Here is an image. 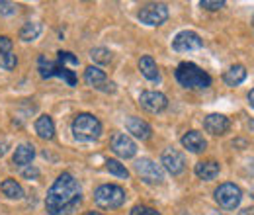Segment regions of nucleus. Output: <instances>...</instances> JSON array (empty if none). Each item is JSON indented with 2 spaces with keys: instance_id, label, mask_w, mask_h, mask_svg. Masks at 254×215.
Masks as SVG:
<instances>
[{
  "instance_id": "72a5a7b5",
  "label": "nucleus",
  "mask_w": 254,
  "mask_h": 215,
  "mask_svg": "<svg viewBox=\"0 0 254 215\" xmlns=\"http://www.w3.org/2000/svg\"><path fill=\"white\" fill-rule=\"evenodd\" d=\"M241 215H254V208H249V210H243Z\"/></svg>"
},
{
  "instance_id": "4c0bfd02",
  "label": "nucleus",
  "mask_w": 254,
  "mask_h": 215,
  "mask_svg": "<svg viewBox=\"0 0 254 215\" xmlns=\"http://www.w3.org/2000/svg\"><path fill=\"white\" fill-rule=\"evenodd\" d=\"M253 198H254V192H253Z\"/></svg>"
},
{
  "instance_id": "c756f323",
  "label": "nucleus",
  "mask_w": 254,
  "mask_h": 215,
  "mask_svg": "<svg viewBox=\"0 0 254 215\" xmlns=\"http://www.w3.org/2000/svg\"><path fill=\"white\" fill-rule=\"evenodd\" d=\"M18 12V6L12 4V2H0V14L2 16H12Z\"/></svg>"
},
{
  "instance_id": "393cba45",
  "label": "nucleus",
  "mask_w": 254,
  "mask_h": 215,
  "mask_svg": "<svg viewBox=\"0 0 254 215\" xmlns=\"http://www.w3.org/2000/svg\"><path fill=\"white\" fill-rule=\"evenodd\" d=\"M90 57H92V61L100 63V65H108L112 61V51L106 47H96V49H92Z\"/></svg>"
},
{
  "instance_id": "cd10ccee",
  "label": "nucleus",
  "mask_w": 254,
  "mask_h": 215,
  "mask_svg": "<svg viewBox=\"0 0 254 215\" xmlns=\"http://www.w3.org/2000/svg\"><path fill=\"white\" fill-rule=\"evenodd\" d=\"M57 55H59V65H63V67H64V63H66V65H78V59H76L72 53H68V51H59Z\"/></svg>"
},
{
  "instance_id": "7c9ffc66",
  "label": "nucleus",
  "mask_w": 254,
  "mask_h": 215,
  "mask_svg": "<svg viewBox=\"0 0 254 215\" xmlns=\"http://www.w3.org/2000/svg\"><path fill=\"white\" fill-rule=\"evenodd\" d=\"M4 53H12V39L6 35H0V55Z\"/></svg>"
},
{
  "instance_id": "412c9836",
  "label": "nucleus",
  "mask_w": 254,
  "mask_h": 215,
  "mask_svg": "<svg viewBox=\"0 0 254 215\" xmlns=\"http://www.w3.org/2000/svg\"><path fill=\"white\" fill-rule=\"evenodd\" d=\"M84 82L88 86H94V88H102V84H106V72L98 67H88L84 71Z\"/></svg>"
},
{
  "instance_id": "f257e3e1",
  "label": "nucleus",
  "mask_w": 254,
  "mask_h": 215,
  "mask_svg": "<svg viewBox=\"0 0 254 215\" xmlns=\"http://www.w3.org/2000/svg\"><path fill=\"white\" fill-rule=\"evenodd\" d=\"M80 200H82L80 184L74 180L72 174L63 172L49 188L45 198V208L49 215H72Z\"/></svg>"
},
{
  "instance_id": "e433bc0d",
  "label": "nucleus",
  "mask_w": 254,
  "mask_h": 215,
  "mask_svg": "<svg viewBox=\"0 0 254 215\" xmlns=\"http://www.w3.org/2000/svg\"><path fill=\"white\" fill-rule=\"evenodd\" d=\"M209 215H217V212H211V214H209ZM219 215H221V214H219Z\"/></svg>"
},
{
  "instance_id": "473e14b6",
  "label": "nucleus",
  "mask_w": 254,
  "mask_h": 215,
  "mask_svg": "<svg viewBox=\"0 0 254 215\" xmlns=\"http://www.w3.org/2000/svg\"><path fill=\"white\" fill-rule=\"evenodd\" d=\"M249 104H251V106L254 108V88L251 90V92H249Z\"/></svg>"
},
{
  "instance_id": "20e7f679",
  "label": "nucleus",
  "mask_w": 254,
  "mask_h": 215,
  "mask_svg": "<svg viewBox=\"0 0 254 215\" xmlns=\"http://www.w3.org/2000/svg\"><path fill=\"white\" fill-rule=\"evenodd\" d=\"M94 202L98 208L102 210H116L120 206H124L126 202V190L122 186L116 184H104L96 188Z\"/></svg>"
},
{
  "instance_id": "f8f14e48",
  "label": "nucleus",
  "mask_w": 254,
  "mask_h": 215,
  "mask_svg": "<svg viewBox=\"0 0 254 215\" xmlns=\"http://www.w3.org/2000/svg\"><path fill=\"white\" fill-rule=\"evenodd\" d=\"M112 151L122 158H131L137 153V145L127 133H116L112 137Z\"/></svg>"
},
{
  "instance_id": "c9c22d12",
  "label": "nucleus",
  "mask_w": 254,
  "mask_h": 215,
  "mask_svg": "<svg viewBox=\"0 0 254 215\" xmlns=\"http://www.w3.org/2000/svg\"><path fill=\"white\" fill-rule=\"evenodd\" d=\"M84 215H102V214H96V212H88V214H84Z\"/></svg>"
},
{
  "instance_id": "a211bd4d",
  "label": "nucleus",
  "mask_w": 254,
  "mask_h": 215,
  "mask_svg": "<svg viewBox=\"0 0 254 215\" xmlns=\"http://www.w3.org/2000/svg\"><path fill=\"white\" fill-rule=\"evenodd\" d=\"M139 71H141V74H143L145 78H149V80H159L160 78L159 67H157L155 59L149 57V55H145V57L139 59Z\"/></svg>"
},
{
  "instance_id": "5701e85b",
  "label": "nucleus",
  "mask_w": 254,
  "mask_h": 215,
  "mask_svg": "<svg viewBox=\"0 0 254 215\" xmlns=\"http://www.w3.org/2000/svg\"><path fill=\"white\" fill-rule=\"evenodd\" d=\"M39 33H41V24H37V22H28V24L20 30V37H22L24 41H33V39L39 37Z\"/></svg>"
},
{
  "instance_id": "2eb2a0df",
  "label": "nucleus",
  "mask_w": 254,
  "mask_h": 215,
  "mask_svg": "<svg viewBox=\"0 0 254 215\" xmlns=\"http://www.w3.org/2000/svg\"><path fill=\"white\" fill-rule=\"evenodd\" d=\"M182 145L191 151V153H203L205 147H207V141L203 139V135L199 131H188L184 137H182Z\"/></svg>"
},
{
  "instance_id": "9d476101",
  "label": "nucleus",
  "mask_w": 254,
  "mask_h": 215,
  "mask_svg": "<svg viewBox=\"0 0 254 215\" xmlns=\"http://www.w3.org/2000/svg\"><path fill=\"white\" fill-rule=\"evenodd\" d=\"M139 104H141L143 110H147L151 114H159L168 106V100H166L164 94L155 92V90H145L139 96Z\"/></svg>"
},
{
  "instance_id": "bb28decb",
  "label": "nucleus",
  "mask_w": 254,
  "mask_h": 215,
  "mask_svg": "<svg viewBox=\"0 0 254 215\" xmlns=\"http://www.w3.org/2000/svg\"><path fill=\"white\" fill-rule=\"evenodd\" d=\"M199 6H201V8H207V10H211V12H215V10H221L223 6H225V2H223V0H201Z\"/></svg>"
},
{
  "instance_id": "7ed1b4c3",
  "label": "nucleus",
  "mask_w": 254,
  "mask_h": 215,
  "mask_svg": "<svg viewBox=\"0 0 254 215\" xmlns=\"http://www.w3.org/2000/svg\"><path fill=\"white\" fill-rule=\"evenodd\" d=\"M72 133L78 141H94L102 135V123L92 114H78L72 122Z\"/></svg>"
},
{
  "instance_id": "9b49d317",
  "label": "nucleus",
  "mask_w": 254,
  "mask_h": 215,
  "mask_svg": "<svg viewBox=\"0 0 254 215\" xmlns=\"http://www.w3.org/2000/svg\"><path fill=\"white\" fill-rule=\"evenodd\" d=\"M160 162H162V166H164L172 176L182 174V172H184V166H186L184 154L180 153V151H176V149H166V151L162 153Z\"/></svg>"
},
{
  "instance_id": "6ab92c4d",
  "label": "nucleus",
  "mask_w": 254,
  "mask_h": 215,
  "mask_svg": "<svg viewBox=\"0 0 254 215\" xmlns=\"http://www.w3.org/2000/svg\"><path fill=\"white\" fill-rule=\"evenodd\" d=\"M247 78V69L243 65H233L225 74H223V80L227 86H239L243 80Z\"/></svg>"
},
{
  "instance_id": "f03ea898",
  "label": "nucleus",
  "mask_w": 254,
  "mask_h": 215,
  "mask_svg": "<svg viewBox=\"0 0 254 215\" xmlns=\"http://www.w3.org/2000/svg\"><path fill=\"white\" fill-rule=\"evenodd\" d=\"M174 76L180 82V86L190 88V90H201V88L211 86V76L193 63H180L176 67Z\"/></svg>"
},
{
  "instance_id": "f704fd0d",
  "label": "nucleus",
  "mask_w": 254,
  "mask_h": 215,
  "mask_svg": "<svg viewBox=\"0 0 254 215\" xmlns=\"http://www.w3.org/2000/svg\"><path fill=\"white\" fill-rule=\"evenodd\" d=\"M4 153H6V143H2V145H0V156H2Z\"/></svg>"
},
{
  "instance_id": "39448f33",
  "label": "nucleus",
  "mask_w": 254,
  "mask_h": 215,
  "mask_svg": "<svg viewBox=\"0 0 254 215\" xmlns=\"http://www.w3.org/2000/svg\"><path fill=\"white\" fill-rule=\"evenodd\" d=\"M213 198H215V202L223 210H235V208H239V204L243 200V192L237 184L225 182V184H221L215 190Z\"/></svg>"
},
{
  "instance_id": "423d86ee",
  "label": "nucleus",
  "mask_w": 254,
  "mask_h": 215,
  "mask_svg": "<svg viewBox=\"0 0 254 215\" xmlns=\"http://www.w3.org/2000/svg\"><path fill=\"white\" fill-rule=\"evenodd\" d=\"M39 74L41 78H51V76H61L68 86H76V74L68 69H64L59 63L47 61L45 57H39Z\"/></svg>"
},
{
  "instance_id": "6e6552de",
  "label": "nucleus",
  "mask_w": 254,
  "mask_h": 215,
  "mask_svg": "<svg viewBox=\"0 0 254 215\" xmlns=\"http://www.w3.org/2000/svg\"><path fill=\"white\" fill-rule=\"evenodd\" d=\"M135 170H137V174L141 176V180L147 182V184H162V182H164V172H162V168H160L157 162H153L151 158H141V160H137Z\"/></svg>"
},
{
  "instance_id": "aec40b11",
  "label": "nucleus",
  "mask_w": 254,
  "mask_h": 215,
  "mask_svg": "<svg viewBox=\"0 0 254 215\" xmlns=\"http://www.w3.org/2000/svg\"><path fill=\"white\" fill-rule=\"evenodd\" d=\"M35 133L41 139H53L55 137V123L49 116H39L35 122Z\"/></svg>"
},
{
  "instance_id": "4be33fe9",
  "label": "nucleus",
  "mask_w": 254,
  "mask_h": 215,
  "mask_svg": "<svg viewBox=\"0 0 254 215\" xmlns=\"http://www.w3.org/2000/svg\"><path fill=\"white\" fill-rule=\"evenodd\" d=\"M2 194L6 196V198H10V200H22L24 198V188L18 184L16 180H12V178H8V180H4L2 184Z\"/></svg>"
},
{
  "instance_id": "0eeeda50",
  "label": "nucleus",
  "mask_w": 254,
  "mask_h": 215,
  "mask_svg": "<svg viewBox=\"0 0 254 215\" xmlns=\"http://www.w3.org/2000/svg\"><path fill=\"white\" fill-rule=\"evenodd\" d=\"M139 20L147 26H160L168 20V8L166 4H160V2L147 4L139 10Z\"/></svg>"
},
{
  "instance_id": "2f4dec72",
  "label": "nucleus",
  "mask_w": 254,
  "mask_h": 215,
  "mask_svg": "<svg viewBox=\"0 0 254 215\" xmlns=\"http://www.w3.org/2000/svg\"><path fill=\"white\" fill-rule=\"evenodd\" d=\"M22 176H24V178H28V180H35V178L39 176V170H37L35 166H24Z\"/></svg>"
},
{
  "instance_id": "f3484780",
  "label": "nucleus",
  "mask_w": 254,
  "mask_h": 215,
  "mask_svg": "<svg viewBox=\"0 0 254 215\" xmlns=\"http://www.w3.org/2000/svg\"><path fill=\"white\" fill-rule=\"evenodd\" d=\"M33 156H35V147L30 143H24V145L16 147V153L12 156V160H14L16 166H30Z\"/></svg>"
},
{
  "instance_id": "b1692460",
  "label": "nucleus",
  "mask_w": 254,
  "mask_h": 215,
  "mask_svg": "<svg viewBox=\"0 0 254 215\" xmlns=\"http://www.w3.org/2000/svg\"><path fill=\"white\" fill-rule=\"evenodd\" d=\"M106 168H108V172H110V174H114V176H118V178H129V170H127L120 160L110 158V160L106 162Z\"/></svg>"
},
{
  "instance_id": "1a4fd4ad",
  "label": "nucleus",
  "mask_w": 254,
  "mask_h": 215,
  "mask_svg": "<svg viewBox=\"0 0 254 215\" xmlns=\"http://www.w3.org/2000/svg\"><path fill=\"white\" fill-rule=\"evenodd\" d=\"M172 47L178 53H188V51L201 49L203 47V41H201V37L195 31L184 30L180 31V33H176V37L172 39Z\"/></svg>"
},
{
  "instance_id": "dca6fc26",
  "label": "nucleus",
  "mask_w": 254,
  "mask_h": 215,
  "mask_svg": "<svg viewBox=\"0 0 254 215\" xmlns=\"http://www.w3.org/2000/svg\"><path fill=\"white\" fill-rule=\"evenodd\" d=\"M195 176L201 180H213L219 174V164L215 160H201L195 164Z\"/></svg>"
},
{
  "instance_id": "ddd939ff",
  "label": "nucleus",
  "mask_w": 254,
  "mask_h": 215,
  "mask_svg": "<svg viewBox=\"0 0 254 215\" xmlns=\"http://www.w3.org/2000/svg\"><path fill=\"white\" fill-rule=\"evenodd\" d=\"M229 118H225L223 114H209L203 120V127L211 133V135H223L229 131Z\"/></svg>"
},
{
  "instance_id": "c85d7f7f",
  "label": "nucleus",
  "mask_w": 254,
  "mask_h": 215,
  "mask_svg": "<svg viewBox=\"0 0 254 215\" xmlns=\"http://www.w3.org/2000/svg\"><path fill=\"white\" fill-rule=\"evenodd\" d=\"M131 215H160V214L157 210H153V208H147V206H135L131 210Z\"/></svg>"
},
{
  "instance_id": "a878e982",
  "label": "nucleus",
  "mask_w": 254,
  "mask_h": 215,
  "mask_svg": "<svg viewBox=\"0 0 254 215\" xmlns=\"http://www.w3.org/2000/svg\"><path fill=\"white\" fill-rule=\"evenodd\" d=\"M16 63H18V59H16L14 53H4V55H0V67L6 69V71H12V69L16 67Z\"/></svg>"
},
{
  "instance_id": "4468645a",
  "label": "nucleus",
  "mask_w": 254,
  "mask_h": 215,
  "mask_svg": "<svg viewBox=\"0 0 254 215\" xmlns=\"http://www.w3.org/2000/svg\"><path fill=\"white\" fill-rule=\"evenodd\" d=\"M127 131L129 133H133L137 139H141V141H145V139H149L151 137V133H153V129H151V125L147 122H143L141 118H135V116H131V118H127Z\"/></svg>"
}]
</instances>
